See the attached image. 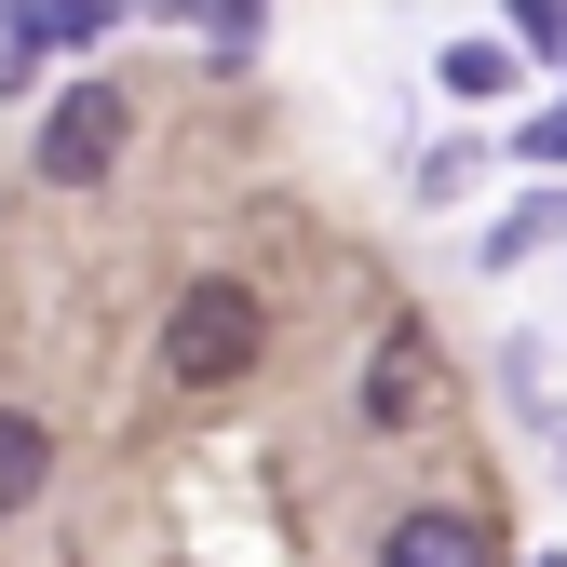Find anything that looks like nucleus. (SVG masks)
<instances>
[{
	"label": "nucleus",
	"instance_id": "6e6552de",
	"mask_svg": "<svg viewBox=\"0 0 567 567\" xmlns=\"http://www.w3.org/2000/svg\"><path fill=\"white\" fill-rule=\"evenodd\" d=\"M514 150H527V163H567V95H554L540 122H514Z\"/></svg>",
	"mask_w": 567,
	"mask_h": 567
},
{
	"label": "nucleus",
	"instance_id": "39448f33",
	"mask_svg": "<svg viewBox=\"0 0 567 567\" xmlns=\"http://www.w3.org/2000/svg\"><path fill=\"white\" fill-rule=\"evenodd\" d=\"M41 486H54V433H41L28 405H0V514H28Z\"/></svg>",
	"mask_w": 567,
	"mask_h": 567
},
{
	"label": "nucleus",
	"instance_id": "f03ea898",
	"mask_svg": "<svg viewBox=\"0 0 567 567\" xmlns=\"http://www.w3.org/2000/svg\"><path fill=\"white\" fill-rule=\"evenodd\" d=\"M122 122H135V109H122L109 82L54 95V122H41V176H54V189H95V176L122 163Z\"/></svg>",
	"mask_w": 567,
	"mask_h": 567
},
{
	"label": "nucleus",
	"instance_id": "423d86ee",
	"mask_svg": "<svg viewBox=\"0 0 567 567\" xmlns=\"http://www.w3.org/2000/svg\"><path fill=\"white\" fill-rule=\"evenodd\" d=\"M554 230H567V189H554V203H514V217L486 230V257H527V244H554Z\"/></svg>",
	"mask_w": 567,
	"mask_h": 567
},
{
	"label": "nucleus",
	"instance_id": "1a4fd4ad",
	"mask_svg": "<svg viewBox=\"0 0 567 567\" xmlns=\"http://www.w3.org/2000/svg\"><path fill=\"white\" fill-rule=\"evenodd\" d=\"M540 567H567V554H540Z\"/></svg>",
	"mask_w": 567,
	"mask_h": 567
},
{
	"label": "nucleus",
	"instance_id": "7ed1b4c3",
	"mask_svg": "<svg viewBox=\"0 0 567 567\" xmlns=\"http://www.w3.org/2000/svg\"><path fill=\"white\" fill-rule=\"evenodd\" d=\"M95 28H109L95 0H0V82H14L28 54H82Z\"/></svg>",
	"mask_w": 567,
	"mask_h": 567
},
{
	"label": "nucleus",
	"instance_id": "0eeeda50",
	"mask_svg": "<svg viewBox=\"0 0 567 567\" xmlns=\"http://www.w3.org/2000/svg\"><path fill=\"white\" fill-rule=\"evenodd\" d=\"M501 14H514V41H527V54H554V68H567V0H501Z\"/></svg>",
	"mask_w": 567,
	"mask_h": 567
},
{
	"label": "nucleus",
	"instance_id": "f257e3e1",
	"mask_svg": "<svg viewBox=\"0 0 567 567\" xmlns=\"http://www.w3.org/2000/svg\"><path fill=\"white\" fill-rule=\"evenodd\" d=\"M257 351H270L257 284H189V298L163 311V379H176V392H230Z\"/></svg>",
	"mask_w": 567,
	"mask_h": 567
},
{
	"label": "nucleus",
	"instance_id": "20e7f679",
	"mask_svg": "<svg viewBox=\"0 0 567 567\" xmlns=\"http://www.w3.org/2000/svg\"><path fill=\"white\" fill-rule=\"evenodd\" d=\"M379 567H501V554H486V527H473V514H446V501H419V514H392Z\"/></svg>",
	"mask_w": 567,
	"mask_h": 567
}]
</instances>
